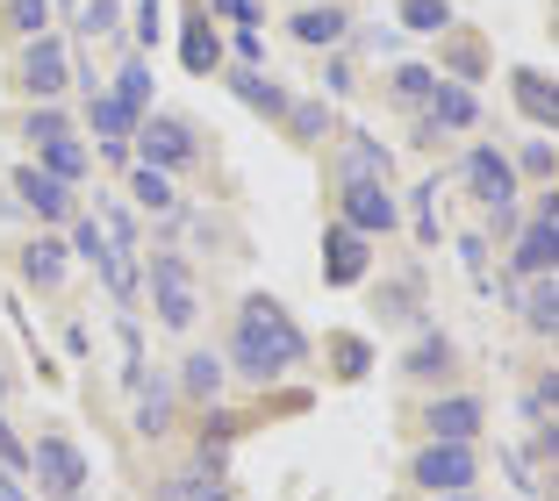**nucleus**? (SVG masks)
<instances>
[{"label": "nucleus", "mask_w": 559, "mask_h": 501, "mask_svg": "<svg viewBox=\"0 0 559 501\" xmlns=\"http://www.w3.org/2000/svg\"><path fill=\"white\" fill-rule=\"evenodd\" d=\"M330 366H337V380H366L373 344H366V337H330Z\"/></svg>", "instance_id": "2f4dec72"}, {"label": "nucleus", "mask_w": 559, "mask_h": 501, "mask_svg": "<svg viewBox=\"0 0 559 501\" xmlns=\"http://www.w3.org/2000/svg\"><path fill=\"white\" fill-rule=\"evenodd\" d=\"M22 136H29V144H50V136H72V122H66V108L36 100V108H29V122H22Z\"/></svg>", "instance_id": "473e14b6"}, {"label": "nucleus", "mask_w": 559, "mask_h": 501, "mask_svg": "<svg viewBox=\"0 0 559 501\" xmlns=\"http://www.w3.org/2000/svg\"><path fill=\"white\" fill-rule=\"evenodd\" d=\"M510 94H516V108H524V122H538V130H552V122H559V86L545 80L538 65H516L510 72Z\"/></svg>", "instance_id": "4be33fe9"}, {"label": "nucleus", "mask_w": 559, "mask_h": 501, "mask_svg": "<svg viewBox=\"0 0 559 501\" xmlns=\"http://www.w3.org/2000/svg\"><path fill=\"white\" fill-rule=\"evenodd\" d=\"M173 430V387L165 380H144L136 387V437H165Z\"/></svg>", "instance_id": "c85d7f7f"}, {"label": "nucleus", "mask_w": 559, "mask_h": 501, "mask_svg": "<svg viewBox=\"0 0 559 501\" xmlns=\"http://www.w3.org/2000/svg\"><path fill=\"white\" fill-rule=\"evenodd\" d=\"M15 265H22V279H29L36 294H58L66 287V265H72V243L58 237V229H44V237H29L15 251Z\"/></svg>", "instance_id": "2eb2a0df"}, {"label": "nucleus", "mask_w": 559, "mask_h": 501, "mask_svg": "<svg viewBox=\"0 0 559 501\" xmlns=\"http://www.w3.org/2000/svg\"><path fill=\"white\" fill-rule=\"evenodd\" d=\"M201 8H209V15H223V22H237V29H259V22H265L259 0H201Z\"/></svg>", "instance_id": "e433bc0d"}, {"label": "nucleus", "mask_w": 559, "mask_h": 501, "mask_svg": "<svg viewBox=\"0 0 559 501\" xmlns=\"http://www.w3.org/2000/svg\"><path fill=\"white\" fill-rule=\"evenodd\" d=\"M36 172L66 179V187H80L86 172H94V151L80 144V136H50V144H36Z\"/></svg>", "instance_id": "393cba45"}, {"label": "nucleus", "mask_w": 559, "mask_h": 501, "mask_svg": "<svg viewBox=\"0 0 559 501\" xmlns=\"http://www.w3.org/2000/svg\"><path fill=\"white\" fill-rule=\"evenodd\" d=\"M452 366H460V344L444 337V330H424V337L402 351V372H409V380H444Z\"/></svg>", "instance_id": "5701e85b"}, {"label": "nucleus", "mask_w": 559, "mask_h": 501, "mask_svg": "<svg viewBox=\"0 0 559 501\" xmlns=\"http://www.w3.org/2000/svg\"><path fill=\"white\" fill-rule=\"evenodd\" d=\"M0 473H15V480L29 473V444L15 437V422H8V416H0Z\"/></svg>", "instance_id": "4c0bfd02"}, {"label": "nucleus", "mask_w": 559, "mask_h": 501, "mask_svg": "<svg viewBox=\"0 0 559 501\" xmlns=\"http://www.w3.org/2000/svg\"><path fill=\"white\" fill-rule=\"evenodd\" d=\"M130 29H136V44H158V36H165V0H136V22H130Z\"/></svg>", "instance_id": "58836bf2"}, {"label": "nucleus", "mask_w": 559, "mask_h": 501, "mask_svg": "<svg viewBox=\"0 0 559 501\" xmlns=\"http://www.w3.org/2000/svg\"><path fill=\"white\" fill-rule=\"evenodd\" d=\"M474 122H480L474 86L438 80V86H430V100H424V115H416V144H438V136H466Z\"/></svg>", "instance_id": "1a4fd4ad"}, {"label": "nucleus", "mask_w": 559, "mask_h": 501, "mask_svg": "<svg viewBox=\"0 0 559 501\" xmlns=\"http://www.w3.org/2000/svg\"><path fill=\"white\" fill-rule=\"evenodd\" d=\"M280 130L295 136V144H323V136H337V115H330V100H287V115H280Z\"/></svg>", "instance_id": "a878e982"}, {"label": "nucleus", "mask_w": 559, "mask_h": 501, "mask_svg": "<svg viewBox=\"0 0 559 501\" xmlns=\"http://www.w3.org/2000/svg\"><path fill=\"white\" fill-rule=\"evenodd\" d=\"M466 194H474L480 208H510V201H516V165L502 158L495 144H474V151H466Z\"/></svg>", "instance_id": "ddd939ff"}, {"label": "nucleus", "mask_w": 559, "mask_h": 501, "mask_svg": "<svg viewBox=\"0 0 559 501\" xmlns=\"http://www.w3.org/2000/svg\"><path fill=\"white\" fill-rule=\"evenodd\" d=\"M438 501H480V494H438Z\"/></svg>", "instance_id": "a18cd8bd"}, {"label": "nucleus", "mask_w": 559, "mask_h": 501, "mask_svg": "<svg viewBox=\"0 0 559 501\" xmlns=\"http://www.w3.org/2000/svg\"><path fill=\"white\" fill-rule=\"evenodd\" d=\"M430 86H438V72L430 65H395V100H409V108H424Z\"/></svg>", "instance_id": "f704fd0d"}, {"label": "nucleus", "mask_w": 559, "mask_h": 501, "mask_svg": "<svg viewBox=\"0 0 559 501\" xmlns=\"http://www.w3.org/2000/svg\"><path fill=\"white\" fill-rule=\"evenodd\" d=\"M15 86L29 100H58L72 86V50L58 44V36H29V44H22V65H15Z\"/></svg>", "instance_id": "9d476101"}, {"label": "nucleus", "mask_w": 559, "mask_h": 501, "mask_svg": "<svg viewBox=\"0 0 559 501\" xmlns=\"http://www.w3.org/2000/svg\"><path fill=\"white\" fill-rule=\"evenodd\" d=\"M122 29V0H86L80 8V36H116Z\"/></svg>", "instance_id": "72a5a7b5"}, {"label": "nucleus", "mask_w": 559, "mask_h": 501, "mask_svg": "<svg viewBox=\"0 0 559 501\" xmlns=\"http://www.w3.org/2000/svg\"><path fill=\"white\" fill-rule=\"evenodd\" d=\"M66 243H72V259H86V265L100 273V287L116 294V308H136V259H122L94 215H72V237H66Z\"/></svg>", "instance_id": "39448f33"}, {"label": "nucleus", "mask_w": 559, "mask_h": 501, "mask_svg": "<svg viewBox=\"0 0 559 501\" xmlns=\"http://www.w3.org/2000/svg\"><path fill=\"white\" fill-rule=\"evenodd\" d=\"M0 402H8V366H0Z\"/></svg>", "instance_id": "49530a36"}, {"label": "nucleus", "mask_w": 559, "mask_h": 501, "mask_svg": "<svg viewBox=\"0 0 559 501\" xmlns=\"http://www.w3.org/2000/svg\"><path fill=\"white\" fill-rule=\"evenodd\" d=\"M380 315L388 323H416V279H395V287L380 294Z\"/></svg>", "instance_id": "c9c22d12"}, {"label": "nucleus", "mask_w": 559, "mask_h": 501, "mask_svg": "<svg viewBox=\"0 0 559 501\" xmlns=\"http://www.w3.org/2000/svg\"><path fill=\"white\" fill-rule=\"evenodd\" d=\"M516 172H531V179H552V144H545V136H531L524 144V158H510Z\"/></svg>", "instance_id": "a19ab883"}, {"label": "nucleus", "mask_w": 559, "mask_h": 501, "mask_svg": "<svg viewBox=\"0 0 559 501\" xmlns=\"http://www.w3.org/2000/svg\"><path fill=\"white\" fill-rule=\"evenodd\" d=\"M108 94H116L136 122L151 115V58H144V50H130V58H122V72H116V86H108Z\"/></svg>", "instance_id": "cd10ccee"}, {"label": "nucleus", "mask_w": 559, "mask_h": 501, "mask_svg": "<svg viewBox=\"0 0 559 501\" xmlns=\"http://www.w3.org/2000/svg\"><path fill=\"white\" fill-rule=\"evenodd\" d=\"M430 201H438V179H424V187H416V237L438 243V208H430Z\"/></svg>", "instance_id": "ea45409f"}, {"label": "nucleus", "mask_w": 559, "mask_h": 501, "mask_svg": "<svg viewBox=\"0 0 559 501\" xmlns=\"http://www.w3.org/2000/svg\"><path fill=\"white\" fill-rule=\"evenodd\" d=\"M366 273H373V237L330 223L323 229V287H359Z\"/></svg>", "instance_id": "9b49d317"}, {"label": "nucleus", "mask_w": 559, "mask_h": 501, "mask_svg": "<svg viewBox=\"0 0 559 501\" xmlns=\"http://www.w3.org/2000/svg\"><path fill=\"white\" fill-rule=\"evenodd\" d=\"M144 279H151V315H158L165 330H194V315H201L194 265H187L180 251H158V259L144 265Z\"/></svg>", "instance_id": "20e7f679"}, {"label": "nucleus", "mask_w": 559, "mask_h": 501, "mask_svg": "<svg viewBox=\"0 0 559 501\" xmlns=\"http://www.w3.org/2000/svg\"><path fill=\"white\" fill-rule=\"evenodd\" d=\"M323 86H330V94H352L359 80H352V65H345V58H330V65H323Z\"/></svg>", "instance_id": "37998d69"}, {"label": "nucleus", "mask_w": 559, "mask_h": 501, "mask_svg": "<svg viewBox=\"0 0 559 501\" xmlns=\"http://www.w3.org/2000/svg\"><path fill=\"white\" fill-rule=\"evenodd\" d=\"M395 22L416 36H444L452 29V0H395Z\"/></svg>", "instance_id": "7c9ffc66"}, {"label": "nucleus", "mask_w": 559, "mask_h": 501, "mask_svg": "<svg viewBox=\"0 0 559 501\" xmlns=\"http://www.w3.org/2000/svg\"><path fill=\"white\" fill-rule=\"evenodd\" d=\"M29 480H36V494H44V501H80L86 480H94V458H86L66 430H50V437H36V444H29Z\"/></svg>", "instance_id": "f03ea898"}, {"label": "nucleus", "mask_w": 559, "mask_h": 501, "mask_svg": "<svg viewBox=\"0 0 559 501\" xmlns=\"http://www.w3.org/2000/svg\"><path fill=\"white\" fill-rule=\"evenodd\" d=\"M559 273V201L545 194L524 229H510V279H545Z\"/></svg>", "instance_id": "0eeeda50"}, {"label": "nucleus", "mask_w": 559, "mask_h": 501, "mask_svg": "<svg viewBox=\"0 0 559 501\" xmlns=\"http://www.w3.org/2000/svg\"><path fill=\"white\" fill-rule=\"evenodd\" d=\"M0 36H50V0H0Z\"/></svg>", "instance_id": "c756f323"}, {"label": "nucleus", "mask_w": 559, "mask_h": 501, "mask_svg": "<svg viewBox=\"0 0 559 501\" xmlns=\"http://www.w3.org/2000/svg\"><path fill=\"white\" fill-rule=\"evenodd\" d=\"M223 387H230V366H223V351H187L180 358V380H173V394H187V402H223Z\"/></svg>", "instance_id": "aec40b11"}, {"label": "nucleus", "mask_w": 559, "mask_h": 501, "mask_svg": "<svg viewBox=\"0 0 559 501\" xmlns=\"http://www.w3.org/2000/svg\"><path fill=\"white\" fill-rule=\"evenodd\" d=\"M130 201L144 215H180V187H173V172H151V165H130Z\"/></svg>", "instance_id": "bb28decb"}, {"label": "nucleus", "mask_w": 559, "mask_h": 501, "mask_svg": "<svg viewBox=\"0 0 559 501\" xmlns=\"http://www.w3.org/2000/svg\"><path fill=\"white\" fill-rule=\"evenodd\" d=\"M0 501H29V487H22L15 473H0Z\"/></svg>", "instance_id": "c03bdc74"}, {"label": "nucleus", "mask_w": 559, "mask_h": 501, "mask_svg": "<svg viewBox=\"0 0 559 501\" xmlns=\"http://www.w3.org/2000/svg\"><path fill=\"white\" fill-rule=\"evenodd\" d=\"M337 223L345 229H359V237H388V229L402 223V208H395V194H388V179H345L337 187Z\"/></svg>", "instance_id": "6e6552de"}, {"label": "nucleus", "mask_w": 559, "mask_h": 501, "mask_svg": "<svg viewBox=\"0 0 559 501\" xmlns=\"http://www.w3.org/2000/svg\"><path fill=\"white\" fill-rule=\"evenodd\" d=\"M516 315H524L531 337H552V330H559V273L524 279V294H516Z\"/></svg>", "instance_id": "b1692460"}, {"label": "nucleus", "mask_w": 559, "mask_h": 501, "mask_svg": "<svg viewBox=\"0 0 559 501\" xmlns=\"http://www.w3.org/2000/svg\"><path fill=\"white\" fill-rule=\"evenodd\" d=\"M15 201L36 215V223H72V215H80V208H72V187H66V179L36 172V165H22V172H15Z\"/></svg>", "instance_id": "dca6fc26"}, {"label": "nucleus", "mask_w": 559, "mask_h": 501, "mask_svg": "<svg viewBox=\"0 0 559 501\" xmlns=\"http://www.w3.org/2000/svg\"><path fill=\"white\" fill-rule=\"evenodd\" d=\"M237 65H265V36L259 29H237Z\"/></svg>", "instance_id": "79ce46f5"}, {"label": "nucleus", "mask_w": 559, "mask_h": 501, "mask_svg": "<svg viewBox=\"0 0 559 501\" xmlns=\"http://www.w3.org/2000/svg\"><path fill=\"white\" fill-rule=\"evenodd\" d=\"M86 130H94V144L122 165V158H130V136H136V115L122 108L108 86H86Z\"/></svg>", "instance_id": "4468645a"}, {"label": "nucleus", "mask_w": 559, "mask_h": 501, "mask_svg": "<svg viewBox=\"0 0 559 501\" xmlns=\"http://www.w3.org/2000/svg\"><path fill=\"white\" fill-rule=\"evenodd\" d=\"M409 480L424 487L430 501H438V494H474L480 452H474V444H424V452L409 458Z\"/></svg>", "instance_id": "423d86ee"}, {"label": "nucleus", "mask_w": 559, "mask_h": 501, "mask_svg": "<svg viewBox=\"0 0 559 501\" xmlns=\"http://www.w3.org/2000/svg\"><path fill=\"white\" fill-rule=\"evenodd\" d=\"M230 94L245 100L251 115H265V122H280V115H287V100H295V94H287V86H280L265 65H230Z\"/></svg>", "instance_id": "412c9836"}, {"label": "nucleus", "mask_w": 559, "mask_h": 501, "mask_svg": "<svg viewBox=\"0 0 559 501\" xmlns=\"http://www.w3.org/2000/svg\"><path fill=\"white\" fill-rule=\"evenodd\" d=\"M180 65L194 72V80L223 72V36H215V15H209V8H187V15H180Z\"/></svg>", "instance_id": "a211bd4d"}, {"label": "nucleus", "mask_w": 559, "mask_h": 501, "mask_svg": "<svg viewBox=\"0 0 559 501\" xmlns=\"http://www.w3.org/2000/svg\"><path fill=\"white\" fill-rule=\"evenodd\" d=\"M424 430H430V444H480L488 408H480L474 394H438V402L424 408Z\"/></svg>", "instance_id": "f8f14e48"}, {"label": "nucleus", "mask_w": 559, "mask_h": 501, "mask_svg": "<svg viewBox=\"0 0 559 501\" xmlns=\"http://www.w3.org/2000/svg\"><path fill=\"white\" fill-rule=\"evenodd\" d=\"M130 151H136V165H151V172H187V165L201 158V136H194L187 115H158L151 108L144 122H136Z\"/></svg>", "instance_id": "7ed1b4c3"}, {"label": "nucleus", "mask_w": 559, "mask_h": 501, "mask_svg": "<svg viewBox=\"0 0 559 501\" xmlns=\"http://www.w3.org/2000/svg\"><path fill=\"white\" fill-rule=\"evenodd\" d=\"M223 366H230L237 380H251V387H273V380H287L295 366H309V337H301V323L287 315V301H273V294H245Z\"/></svg>", "instance_id": "f257e3e1"}, {"label": "nucleus", "mask_w": 559, "mask_h": 501, "mask_svg": "<svg viewBox=\"0 0 559 501\" xmlns=\"http://www.w3.org/2000/svg\"><path fill=\"white\" fill-rule=\"evenodd\" d=\"M287 29H295V44H309V50H337L352 36V15L337 8V0H301L295 15H287Z\"/></svg>", "instance_id": "f3484780"}, {"label": "nucleus", "mask_w": 559, "mask_h": 501, "mask_svg": "<svg viewBox=\"0 0 559 501\" xmlns=\"http://www.w3.org/2000/svg\"><path fill=\"white\" fill-rule=\"evenodd\" d=\"M337 172L345 179H395V151L366 130H345L337 136Z\"/></svg>", "instance_id": "6ab92c4d"}]
</instances>
